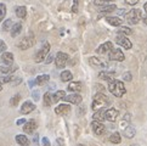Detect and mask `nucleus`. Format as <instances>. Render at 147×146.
<instances>
[{
  "mask_svg": "<svg viewBox=\"0 0 147 146\" xmlns=\"http://www.w3.org/2000/svg\"><path fill=\"white\" fill-rule=\"evenodd\" d=\"M72 78H73V76H72L71 71H62V73H61L62 82H69V80H72Z\"/></svg>",
  "mask_w": 147,
  "mask_h": 146,
  "instance_id": "nucleus-29",
  "label": "nucleus"
},
{
  "mask_svg": "<svg viewBox=\"0 0 147 146\" xmlns=\"http://www.w3.org/2000/svg\"><path fill=\"white\" fill-rule=\"evenodd\" d=\"M138 3H139V0H125V4L131 5V6H134V5H136Z\"/></svg>",
  "mask_w": 147,
  "mask_h": 146,
  "instance_id": "nucleus-42",
  "label": "nucleus"
},
{
  "mask_svg": "<svg viewBox=\"0 0 147 146\" xmlns=\"http://www.w3.org/2000/svg\"><path fill=\"white\" fill-rule=\"evenodd\" d=\"M35 129H36V122L33 121V119H32V121L26 122L24 126H23V132L27 133V134H32Z\"/></svg>",
  "mask_w": 147,
  "mask_h": 146,
  "instance_id": "nucleus-14",
  "label": "nucleus"
},
{
  "mask_svg": "<svg viewBox=\"0 0 147 146\" xmlns=\"http://www.w3.org/2000/svg\"><path fill=\"white\" fill-rule=\"evenodd\" d=\"M34 144L38 146V135H34Z\"/></svg>",
  "mask_w": 147,
  "mask_h": 146,
  "instance_id": "nucleus-50",
  "label": "nucleus"
},
{
  "mask_svg": "<svg viewBox=\"0 0 147 146\" xmlns=\"http://www.w3.org/2000/svg\"><path fill=\"white\" fill-rule=\"evenodd\" d=\"M67 61H68V55L66 53H57L55 57V64L57 68H63L67 65Z\"/></svg>",
  "mask_w": 147,
  "mask_h": 146,
  "instance_id": "nucleus-6",
  "label": "nucleus"
},
{
  "mask_svg": "<svg viewBox=\"0 0 147 146\" xmlns=\"http://www.w3.org/2000/svg\"><path fill=\"white\" fill-rule=\"evenodd\" d=\"M71 111V106L69 105H65V103H62V105H59L56 108H55V112L57 114H60V116H65V114L69 113Z\"/></svg>",
  "mask_w": 147,
  "mask_h": 146,
  "instance_id": "nucleus-16",
  "label": "nucleus"
},
{
  "mask_svg": "<svg viewBox=\"0 0 147 146\" xmlns=\"http://www.w3.org/2000/svg\"><path fill=\"white\" fill-rule=\"evenodd\" d=\"M17 68H18L17 66H12V65L0 66V73H3V74H10V73H13Z\"/></svg>",
  "mask_w": 147,
  "mask_h": 146,
  "instance_id": "nucleus-19",
  "label": "nucleus"
},
{
  "mask_svg": "<svg viewBox=\"0 0 147 146\" xmlns=\"http://www.w3.org/2000/svg\"><path fill=\"white\" fill-rule=\"evenodd\" d=\"M118 110L115 108H108L106 110V112H105V119H107L108 122H115L117 121V117H118Z\"/></svg>",
  "mask_w": 147,
  "mask_h": 146,
  "instance_id": "nucleus-9",
  "label": "nucleus"
},
{
  "mask_svg": "<svg viewBox=\"0 0 147 146\" xmlns=\"http://www.w3.org/2000/svg\"><path fill=\"white\" fill-rule=\"evenodd\" d=\"M78 146H84V145H78Z\"/></svg>",
  "mask_w": 147,
  "mask_h": 146,
  "instance_id": "nucleus-57",
  "label": "nucleus"
},
{
  "mask_svg": "<svg viewBox=\"0 0 147 146\" xmlns=\"http://www.w3.org/2000/svg\"><path fill=\"white\" fill-rule=\"evenodd\" d=\"M133 146H138V145H133Z\"/></svg>",
  "mask_w": 147,
  "mask_h": 146,
  "instance_id": "nucleus-58",
  "label": "nucleus"
},
{
  "mask_svg": "<svg viewBox=\"0 0 147 146\" xmlns=\"http://www.w3.org/2000/svg\"><path fill=\"white\" fill-rule=\"evenodd\" d=\"M125 18L129 24H138L142 20V11L140 9H133L127 14Z\"/></svg>",
  "mask_w": 147,
  "mask_h": 146,
  "instance_id": "nucleus-3",
  "label": "nucleus"
},
{
  "mask_svg": "<svg viewBox=\"0 0 147 146\" xmlns=\"http://www.w3.org/2000/svg\"><path fill=\"white\" fill-rule=\"evenodd\" d=\"M68 90L72 93H78L82 90V83L80 82H72L68 85Z\"/></svg>",
  "mask_w": 147,
  "mask_h": 146,
  "instance_id": "nucleus-21",
  "label": "nucleus"
},
{
  "mask_svg": "<svg viewBox=\"0 0 147 146\" xmlns=\"http://www.w3.org/2000/svg\"><path fill=\"white\" fill-rule=\"evenodd\" d=\"M34 84H35V80H34V82H33V80H30V82H29V85H30V87H33Z\"/></svg>",
  "mask_w": 147,
  "mask_h": 146,
  "instance_id": "nucleus-53",
  "label": "nucleus"
},
{
  "mask_svg": "<svg viewBox=\"0 0 147 146\" xmlns=\"http://www.w3.org/2000/svg\"><path fill=\"white\" fill-rule=\"evenodd\" d=\"M123 79H124V80H127V82H130L131 79H133V76H131V73H130V72H125L124 74H123Z\"/></svg>",
  "mask_w": 147,
  "mask_h": 146,
  "instance_id": "nucleus-38",
  "label": "nucleus"
},
{
  "mask_svg": "<svg viewBox=\"0 0 147 146\" xmlns=\"http://www.w3.org/2000/svg\"><path fill=\"white\" fill-rule=\"evenodd\" d=\"M108 103H109L108 97L105 95V94L97 93L96 95H95V97H94L91 108H92V110H100V108H103L105 106H107Z\"/></svg>",
  "mask_w": 147,
  "mask_h": 146,
  "instance_id": "nucleus-2",
  "label": "nucleus"
},
{
  "mask_svg": "<svg viewBox=\"0 0 147 146\" xmlns=\"http://www.w3.org/2000/svg\"><path fill=\"white\" fill-rule=\"evenodd\" d=\"M63 100H66L69 103H73V105H78V103L82 102V96L79 94H71V95H66Z\"/></svg>",
  "mask_w": 147,
  "mask_h": 146,
  "instance_id": "nucleus-11",
  "label": "nucleus"
},
{
  "mask_svg": "<svg viewBox=\"0 0 147 146\" xmlns=\"http://www.w3.org/2000/svg\"><path fill=\"white\" fill-rule=\"evenodd\" d=\"M44 103H45V106H51L52 105V95H51V93H45L44 94Z\"/></svg>",
  "mask_w": 147,
  "mask_h": 146,
  "instance_id": "nucleus-33",
  "label": "nucleus"
},
{
  "mask_svg": "<svg viewBox=\"0 0 147 146\" xmlns=\"http://www.w3.org/2000/svg\"><path fill=\"white\" fill-rule=\"evenodd\" d=\"M108 59L111 60V61L122 62V61H124L125 56H124L123 51L120 50V49H112V50H111V53H109V55H108Z\"/></svg>",
  "mask_w": 147,
  "mask_h": 146,
  "instance_id": "nucleus-7",
  "label": "nucleus"
},
{
  "mask_svg": "<svg viewBox=\"0 0 147 146\" xmlns=\"http://www.w3.org/2000/svg\"><path fill=\"white\" fill-rule=\"evenodd\" d=\"M118 33L119 34H131V29L130 28H128V27H120L119 29H118Z\"/></svg>",
  "mask_w": 147,
  "mask_h": 146,
  "instance_id": "nucleus-37",
  "label": "nucleus"
},
{
  "mask_svg": "<svg viewBox=\"0 0 147 146\" xmlns=\"http://www.w3.org/2000/svg\"><path fill=\"white\" fill-rule=\"evenodd\" d=\"M5 15H6V5H5V4H0V22L4 20Z\"/></svg>",
  "mask_w": 147,
  "mask_h": 146,
  "instance_id": "nucleus-36",
  "label": "nucleus"
},
{
  "mask_svg": "<svg viewBox=\"0 0 147 146\" xmlns=\"http://www.w3.org/2000/svg\"><path fill=\"white\" fill-rule=\"evenodd\" d=\"M91 128H92L94 132H95L96 135H102L105 132H106V127L102 124V122H98V121H94L91 123Z\"/></svg>",
  "mask_w": 147,
  "mask_h": 146,
  "instance_id": "nucleus-10",
  "label": "nucleus"
},
{
  "mask_svg": "<svg viewBox=\"0 0 147 146\" xmlns=\"http://www.w3.org/2000/svg\"><path fill=\"white\" fill-rule=\"evenodd\" d=\"M34 43H35V41H34V35L33 34H29V35L23 36V38L18 41L17 46H18L21 50H27L29 48H32V46L34 45Z\"/></svg>",
  "mask_w": 147,
  "mask_h": 146,
  "instance_id": "nucleus-4",
  "label": "nucleus"
},
{
  "mask_svg": "<svg viewBox=\"0 0 147 146\" xmlns=\"http://www.w3.org/2000/svg\"><path fill=\"white\" fill-rule=\"evenodd\" d=\"M79 0H74V1H73V6H72V12H78V5H79Z\"/></svg>",
  "mask_w": 147,
  "mask_h": 146,
  "instance_id": "nucleus-39",
  "label": "nucleus"
},
{
  "mask_svg": "<svg viewBox=\"0 0 147 146\" xmlns=\"http://www.w3.org/2000/svg\"><path fill=\"white\" fill-rule=\"evenodd\" d=\"M144 10L147 12V3H145V5H144Z\"/></svg>",
  "mask_w": 147,
  "mask_h": 146,
  "instance_id": "nucleus-54",
  "label": "nucleus"
},
{
  "mask_svg": "<svg viewBox=\"0 0 147 146\" xmlns=\"http://www.w3.org/2000/svg\"><path fill=\"white\" fill-rule=\"evenodd\" d=\"M1 62L4 65H12L13 64V55L11 53H7V51H4L1 54Z\"/></svg>",
  "mask_w": 147,
  "mask_h": 146,
  "instance_id": "nucleus-15",
  "label": "nucleus"
},
{
  "mask_svg": "<svg viewBox=\"0 0 147 146\" xmlns=\"http://www.w3.org/2000/svg\"><path fill=\"white\" fill-rule=\"evenodd\" d=\"M50 79V77L48 74H41V76H38L35 78V84L38 85H44L45 83H48Z\"/></svg>",
  "mask_w": 147,
  "mask_h": 146,
  "instance_id": "nucleus-24",
  "label": "nucleus"
},
{
  "mask_svg": "<svg viewBox=\"0 0 147 146\" xmlns=\"http://www.w3.org/2000/svg\"><path fill=\"white\" fill-rule=\"evenodd\" d=\"M49 51H50V44H49V43H45V44L43 45V48H41V49L38 51V53L35 54V56H34V60H35L36 64H39V62H43L45 57L48 56Z\"/></svg>",
  "mask_w": 147,
  "mask_h": 146,
  "instance_id": "nucleus-5",
  "label": "nucleus"
},
{
  "mask_svg": "<svg viewBox=\"0 0 147 146\" xmlns=\"http://www.w3.org/2000/svg\"><path fill=\"white\" fill-rule=\"evenodd\" d=\"M105 110L103 108H100L98 111H96L95 113H94V119L95 121H98V122H102L103 119H105Z\"/></svg>",
  "mask_w": 147,
  "mask_h": 146,
  "instance_id": "nucleus-28",
  "label": "nucleus"
},
{
  "mask_svg": "<svg viewBox=\"0 0 147 146\" xmlns=\"http://www.w3.org/2000/svg\"><path fill=\"white\" fill-rule=\"evenodd\" d=\"M41 143H43V146H51L48 138H43V140H41Z\"/></svg>",
  "mask_w": 147,
  "mask_h": 146,
  "instance_id": "nucleus-45",
  "label": "nucleus"
},
{
  "mask_svg": "<svg viewBox=\"0 0 147 146\" xmlns=\"http://www.w3.org/2000/svg\"><path fill=\"white\" fill-rule=\"evenodd\" d=\"M117 9L115 7V5H107V6H101V9H100V12H101V15H105V14H108V12H112L114 11V10Z\"/></svg>",
  "mask_w": 147,
  "mask_h": 146,
  "instance_id": "nucleus-30",
  "label": "nucleus"
},
{
  "mask_svg": "<svg viewBox=\"0 0 147 146\" xmlns=\"http://www.w3.org/2000/svg\"><path fill=\"white\" fill-rule=\"evenodd\" d=\"M3 90V87H1V84H0V91H1Z\"/></svg>",
  "mask_w": 147,
  "mask_h": 146,
  "instance_id": "nucleus-56",
  "label": "nucleus"
},
{
  "mask_svg": "<svg viewBox=\"0 0 147 146\" xmlns=\"http://www.w3.org/2000/svg\"><path fill=\"white\" fill-rule=\"evenodd\" d=\"M54 88H55V83H52V84L49 85V89H54Z\"/></svg>",
  "mask_w": 147,
  "mask_h": 146,
  "instance_id": "nucleus-51",
  "label": "nucleus"
},
{
  "mask_svg": "<svg viewBox=\"0 0 147 146\" xmlns=\"http://www.w3.org/2000/svg\"><path fill=\"white\" fill-rule=\"evenodd\" d=\"M20 83H21V78H13V79L11 80L12 85H17V84H20Z\"/></svg>",
  "mask_w": 147,
  "mask_h": 146,
  "instance_id": "nucleus-44",
  "label": "nucleus"
},
{
  "mask_svg": "<svg viewBox=\"0 0 147 146\" xmlns=\"http://www.w3.org/2000/svg\"><path fill=\"white\" fill-rule=\"evenodd\" d=\"M10 30H11V36H12V38H16V36H17L21 32H22V23H21V22L13 23Z\"/></svg>",
  "mask_w": 147,
  "mask_h": 146,
  "instance_id": "nucleus-18",
  "label": "nucleus"
},
{
  "mask_svg": "<svg viewBox=\"0 0 147 146\" xmlns=\"http://www.w3.org/2000/svg\"><path fill=\"white\" fill-rule=\"evenodd\" d=\"M144 23H145V24L147 26V15H146V16L144 17Z\"/></svg>",
  "mask_w": 147,
  "mask_h": 146,
  "instance_id": "nucleus-52",
  "label": "nucleus"
},
{
  "mask_svg": "<svg viewBox=\"0 0 147 146\" xmlns=\"http://www.w3.org/2000/svg\"><path fill=\"white\" fill-rule=\"evenodd\" d=\"M57 146H63V140L57 139Z\"/></svg>",
  "mask_w": 147,
  "mask_h": 146,
  "instance_id": "nucleus-48",
  "label": "nucleus"
},
{
  "mask_svg": "<svg viewBox=\"0 0 147 146\" xmlns=\"http://www.w3.org/2000/svg\"><path fill=\"white\" fill-rule=\"evenodd\" d=\"M112 48H113V45H112L111 41H106V43H103L102 45H100L96 51L98 54H106L107 51H111Z\"/></svg>",
  "mask_w": 147,
  "mask_h": 146,
  "instance_id": "nucleus-17",
  "label": "nucleus"
},
{
  "mask_svg": "<svg viewBox=\"0 0 147 146\" xmlns=\"http://www.w3.org/2000/svg\"><path fill=\"white\" fill-rule=\"evenodd\" d=\"M17 123V126H22V124H24L26 123V119L23 118V119H18V121L16 122Z\"/></svg>",
  "mask_w": 147,
  "mask_h": 146,
  "instance_id": "nucleus-47",
  "label": "nucleus"
},
{
  "mask_svg": "<svg viewBox=\"0 0 147 146\" xmlns=\"http://www.w3.org/2000/svg\"><path fill=\"white\" fill-rule=\"evenodd\" d=\"M16 141H17V144H20L21 146H29V140H28V138L26 137V135H23V134L17 135V137H16Z\"/></svg>",
  "mask_w": 147,
  "mask_h": 146,
  "instance_id": "nucleus-22",
  "label": "nucleus"
},
{
  "mask_svg": "<svg viewBox=\"0 0 147 146\" xmlns=\"http://www.w3.org/2000/svg\"><path fill=\"white\" fill-rule=\"evenodd\" d=\"M34 110H35V105L33 102L26 101V102H23L22 107H21V113H22V114H28L30 112H33Z\"/></svg>",
  "mask_w": 147,
  "mask_h": 146,
  "instance_id": "nucleus-13",
  "label": "nucleus"
},
{
  "mask_svg": "<svg viewBox=\"0 0 147 146\" xmlns=\"http://www.w3.org/2000/svg\"><path fill=\"white\" fill-rule=\"evenodd\" d=\"M15 12H16V16L18 18H24L26 16H27V9H26L24 6H17L16 9H15Z\"/></svg>",
  "mask_w": 147,
  "mask_h": 146,
  "instance_id": "nucleus-25",
  "label": "nucleus"
},
{
  "mask_svg": "<svg viewBox=\"0 0 147 146\" xmlns=\"http://www.w3.org/2000/svg\"><path fill=\"white\" fill-rule=\"evenodd\" d=\"M108 90L111 91V94H113L114 96L117 97H122L124 94H125V87H124V83L117 80V79H112L109 80V84H108Z\"/></svg>",
  "mask_w": 147,
  "mask_h": 146,
  "instance_id": "nucleus-1",
  "label": "nucleus"
},
{
  "mask_svg": "<svg viewBox=\"0 0 147 146\" xmlns=\"http://www.w3.org/2000/svg\"><path fill=\"white\" fill-rule=\"evenodd\" d=\"M115 43H117L118 45H120V46H123V48L127 49V50H130L131 46H133L131 41L128 38L123 36V35H117V38H115Z\"/></svg>",
  "mask_w": 147,
  "mask_h": 146,
  "instance_id": "nucleus-8",
  "label": "nucleus"
},
{
  "mask_svg": "<svg viewBox=\"0 0 147 146\" xmlns=\"http://www.w3.org/2000/svg\"><path fill=\"white\" fill-rule=\"evenodd\" d=\"M135 134H136V129L133 127V126H127L125 127V130H124V137H127L128 139H131V138H134L135 137Z\"/></svg>",
  "mask_w": 147,
  "mask_h": 146,
  "instance_id": "nucleus-20",
  "label": "nucleus"
},
{
  "mask_svg": "<svg viewBox=\"0 0 147 146\" xmlns=\"http://www.w3.org/2000/svg\"><path fill=\"white\" fill-rule=\"evenodd\" d=\"M12 24H13V22H12V20H11V18L5 20V21H4V23H3V30H4V32H7V30L11 29Z\"/></svg>",
  "mask_w": 147,
  "mask_h": 146,
  "instance_id": "nucleus-31",
  "label": "nucleus"
},
{
  "mask_svg": "<svg viewBox=\"0 0 147 146\" xmlns=\"http://www.w3.org/2000/svg\"><path fill=\"white\" fill-rule=\"evenodd\" d=\"M98 77L101 78V79H103V80H112L113 79V77H114V73L113 72H100V74H98Z\"/></svg>",
  "mask_w": 147,
  "mask_h": 146,
  "instance_id": "nucleus-26",
  "label": "nucleus"
},
{
  "mask_svg": "<svg viewBox=\"0 0 147 146\" xmlns=\"http://www.w3.org/2000/svg\"><path fill=\"white\" fill-rule=\"evenodd\" d=\"M94 4H95L96 6H102V5H103V0H94Z\"/></svg>",
  "mask_w": 147,
  "mask_h": 146,
  "instance_id": "nucleus-46",
  "label": "nucleus"
},
{
  "mask_svg": "<svg viewBox=\"0 0 147 146\" xmlns=\"http://www.w3.org/2000/svg\"><path fill=\"white\" fill-rule=\"evenodd\" d=\"M32 96H33V99H34V101H39V99H40V94H39V91H38V90H34V91L32 93Z\"/></svg>",
  "mask_w": 147,
  "mask_h": 146,
  "instance_id": "nucleus-40",
  "label": "nucleus"
},
{
  "mask_svg": "<svg viewBox=\"0 0 147 146\" xmlns=\"http://www.w3.org/2000/svg\"><path fill=\"white\" fill-rule=\"evenodd\" d=\"M107 22L111 26H115V27H118V26H122L123 21H122V18H119V17L109 16V17H107Z\"/></svg>",
  "mask_w": 147,
  "mask_h": 146,
  "instance_id": "nucleus-23",
  "label": "nucleus"
},
{
  "mask_svg": "<svg viewBox=\"0 0 147 146\" xmlns=\"http://www.w3.org/2000/svg\"><path fill=\"white\" fill-rule=\"evenodd\" d=\"M5 50H6V44H5L3 40H0V54L4 53Z\"/></svg>",
  "mask_w": 147,
  "mask_h": 146,
  "instance_id": "nucleus-41",
  "label": "nucleus"
},
{
  "mask_svg": "<svg viewBox=\"0 0 147 146\" xmlns=\"http://www.w3.org/2000/svg\"><path fill=\"white\" fill-rule=\"evenodd\" d=\"M103 1H106V3H113L114 0H103Z\"/></svg>",
  "mask_w": 147,
  "mask_h": 146,
  "instance_id": "nucleus-55",
  "label": "nucleus"
},
{
  "mask_svg": "<svg viewBox=\"0 0 147 146\" xmlns=\"http://www.w3.org/2000/svg\"><path fill=\"white\" fill-rule=\"evenodd\" d=\"M125 12H127V11H125V9H120L118 11V15H124Z\"/></svg>",
  "mask_w": 147,
  "mask_h": 146,
  "instance_id": "nucleus-49",
  "label": "nucleus"
},
{
  "mask_svg": "<svg viewBox=\"0 0 147 146\" xmlns=\"http://www.w3.org/2000/svg\"><path fill=\"white\" fill-rule=\"evenodd\" d=\"M89 62H90V65L95 66V67H100V68H101V67H102V68H107V67H108L107 62L102 61L101 59H97V57H95V56L90 57V59H89Z\"/></svg>",
  "mask_w": 147,
  "mask_h": 146,
  "instance_id": "nucleus-12",
  "label": "nucleus"
},
{
  "mask_svg": "<svg viewBox=\"0 0 147 146\" xmlns=\"http://www.w3.org/2000/svg\"><path fill=\"white\" fill-rule=\"evenodd\" d=\"M20 100H21V95H20V94H17V95H15V96L11 97V100H10V105H11V106H17Z\"/></svg>",
  "mask_w": 147,
  "mask_h": 146,
  "instance_id": "nucleus-35",
  "label": "nucleus"
},
{
  "mask_svg": "<svg viewBox=\"0 0 147 146\" xmlns=\"http://www.w3.org/2000/svg\"><path fill=\"white\" fill-rule=\"evenodd\" d=\"M15 77L12 76H3L0 77V84H6V83H11V80Z\"/></svg>",
  "mask_w": 147,
  "mask_h": 146,
  "instance_id": "nucleus-34",
  "label": "nucleus"
},
{
  "mask_svg": "<svg viewBox=\"0 0 147 146\" xmlns=\"http://www.w3.org/2000/svg\"><path fill=\"white\" fill-rule=\"evenodd\" d=\"M109 141L113 143V144H119L120 141H122L120 134H119V133H113L111 137H109Z\"/></svg>",
  "mask_w": 147,
  "mask_h": 146,
  "instance_id": "nucleus-32",
  "label": "nucleus"
},
{
  "mask_svg": "<svg viewBox=\"0 0 147 146\" xmlns=\"http://www.w3.org/2000/svg\"><path fill=\"white\" fill-rule=\"evenodd\" d=\"M55 60V57H54V55H49L48 57H46V60H45V64H51L52 61Z\"/></svg>",
  "mask_w": 147,
  "mask_h": 146,
  "instance_id": "nucleus-43",
  "label": "nucleus"
},
{
  "mask_svg": "<svg viewBox=\"0 0 147 146\" xmlns=\"http://www.w3.org/2000/svg\"><path fill=\"white\" fill-rule=\"evenodd\" d=\"M66 96V93L63 90H59L52 95V102H57L60 100H63V97Z\"/></svg>",
  "mask_w": 147,
  "mask_h": 146,
  "instance_id": "nucleus-27",
  "label": "nucleus"
}]
</instances>
